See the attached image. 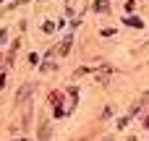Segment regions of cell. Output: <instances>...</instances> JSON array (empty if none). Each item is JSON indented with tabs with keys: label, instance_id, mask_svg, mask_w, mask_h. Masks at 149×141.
Returning a JSON list of instances; mask_svg holds the SVG:
<instances>
[{
	"label": "cell",
	"instance_id": "cell-9",
	"mask_svg": "<svg viewBox=\"0 0 149 141\" xmlns=\"http://www.w3.org/2000/svg\"><path fill=\"white\" fill-rule=\"evenodd\" d=\"M3 84H5V73H0V89H3Z\"/></svg>",
	"mask_w": 149,
	"mask_h": 141
},
{
	"label": "cell",
	"instance_id": "cell-8",
	"mask_svg": "<svg viewBox=\"0 0 149 141\" xmlns=\"http://www.w3.org/2000/svg\"><path fill=\"white\" fill-rule=\"evenodd\" d=\"M5 39H8V31H5V29H3V31H0V44H3V42H5Z\"/></svg>",
	"mask_w": 149,
	"mask_h": 141
},
{
	"label": "cell",
	"instance_id": "cell-2",
	"mask_svg": "<svg viewBox=\"0 0 149 141\" xmlns=\"http://www.w3.org/2000/svg\"><path fill=\"white\" fill-rule=\"evenodd\" d=\"M110 3H113V0H97L92 8H94L97 13H102V10H107V8H110Z\"/></svg>",
	"mask_w": 149,
	"mask_h": 141
},
{
	"label": "cell",
	"instance_id": "cell-7",
	"mask_svg": "<svg viewBox=\"0 0 149 141\" xmlns=\"http://www.w3.org/2000/svg\"><path fill=\"white\" fill-rule=\"evenodd\" d=\"M42 71H55V63H50V60H45V63H42Z\"/></svg>",
	"mask_w": 149,
	"mask_h": 141
},
{
	"label": "cell",
	"instance_id": "cell-3",
	"mask_svg": "<svg viewBox=\"0 0 149 141\" xmlns=\"http://www.w3.org/2000/svg\"><path fill=\"white\" fill-rule=\"evenodd\" d=\"M42 31L52 34V31H55V21H45V24H42Z\"/></svg>",
	"mask_w": 149,
	"mask_h": 141
},
{
	"label": "cell",
	"instance_id": "cell-6",
	"mask_svg": "<svg viewBox=\"0 0 149 141\" xmlns=\"http://www.w3.org/2000/svg\"><path fill=\"white\" fill-rule=\"evenodd\" d=\"M126 24H128V26H136V29H141V21H139V18H126Z\"/></svg>",
	"mask_w": 149,
	"mask_h": 141
},
{
	"label": "cell",
	"instance_id": "cell-1",
	"mask_svg": "<svg viewBox=\"0 0 149 141\" xmlns=\"http://www.w3.org/2000/svg\"><path fill=\"white\" fill-rule=\"evenodd\" d=\"M71 44H73V37L68 34V37H65V39H63V42H60V44L55 47V52H58V55H68V50H71Z\"/></svg>",
	"mask_w": 149,
	"mask_h": 141
},
{
	"label": "cell",
	"instance_id": "cell-4",
	"mask_svg": "<svg viewBox=\"0 0 149 141\" xmlns=\"http://www.w3.org/2000/svg\"><path fill=\"white\" fill-rule=\"evenodd\" d=\"M47 133H50V131H47V123L42 120V128H39V141H47Z\"/></svg>",
	"mask_w": 149,
	"mask_h": 141
},
{
	"label": "cell",
	"instance_id": "cell-5",
	"mask_svg": "<svg viewBox=\"0 0 149 141\" xmlns=\"http://www.w3.org/2000/svg\"><path fill=\"white\" fill-rule=\"evenodd\" d=\"M68 92H71L68 97H71V113H73V110H76V99H79V97H76V89H68Z\"/></svg>",
	"mask_w": 149,
	"mask_h": 141
}]
</instances>
